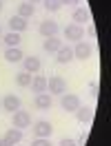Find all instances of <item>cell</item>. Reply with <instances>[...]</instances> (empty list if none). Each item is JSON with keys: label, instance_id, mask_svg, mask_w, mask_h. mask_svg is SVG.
<instances>
[{"label": "cell", "instance_id": "cell-1", "mask_svg": "<svg viewBox=\"0 0 111 146\" xmlns=\"http://www.w3.org/2000/svg\"><path fill=\"white\" fill-rule=\"evenodd\" d=\"M60 106L65 113H76L78 106H80V98L76 95V93H62V98H60Z\"/></svg>", "mask_w": 111, "mask_h": 146}, {"label": "cell", "instance_id": "cell-2", "mask_svg": "<svg viewBox=\"0 0 111 146\" xmlns=\"http://www.w3.org/2000/svg\"><path fill=\"white\" fill-rule=\"evenodd\" d=\"M47 91L53 93V95H62V93L67 91V80L60 78V75H51V78L47 80Z\"/></svg>", "mask_w": 111, "mask_h": 146}, {"label": "cell", "instance_id": "cell-3", "mask_svg": "<svg viewBox=\"0 0 111 146\" xmlns=\"http://www.w3.org/2000/svg\"><path fill=\"white\" fill-rule=\"evenodd\" d=\"M11 126L20 128V131L29 128V126H31V115H29L25 109H18L16 113H13V122H11Z\"/></svg>", "mask_w": 111, "mask_h": 146}, {"label": "cell", "instance_id": "cell-4", "mask_svg": "<svg viewBox=\"0 0 111 146\" xmlns=\"http://www.w3.org/2000/svg\"><path fill=\"white\" fill-rule=\"evenodd\" d=\"M93 55V46L91 44H87L84 40H80V42H76V46H74V58H78V60H89Z\"/></svg>", "mask_w": 111, "mask_h": 146}, {"label": "cell", "instance_id": "cell-5", "mask_svg": "<svg viewBox=\"0 0 111 146\" xmlns=\"http://www.w3.org/2000/svg\"><path fill=\"white\" fill-rule=\"evenodd\" d=\"M38 31H40V36H42V38H53V36H58L60 27H58L56 20H42L40 27H38Z\"/></svg>", "mask_w": 111, "mask_h": 146}, {"label": "cell", "instance_id": "cell-6", "mask_svg": "<svg viewBox=\"0 0 111 146\" xmlns=\"http://www.w3.org/2000/svg\"><path fill=\"white\" fill-rule=\"evenodd\" d=\"M65 38H67V40H74V42H80V40L84 38V29L80 27V25L71 22V25H67V27H65Z\"/></svg>", "mask_w": 111, "mask_h": 146}, {"label": "cell", "instance_id": "cell-7", "mask_svg": "<svg viewBox=\"0 0 111 146\" xmlns=\"http://www.w3.org/2000/svg\"><path fill=\"white\" fill-rule=\"evenodd\" d=\"M31 128H33V135L36 137H51V133H53V126L47 119H38Z\"/></svg>", "mask_w": 111, "mask_h": 146}, {"label": "cell", "instance_id": "cell-8", "mask_svg": "<svg viewBox=\"0 0 111 146\" xmlns=\"http://www.w3.org/2000/svg\"><path fill=\"white\" fill-rule=\"evenodd\" d=\"M20 98L18 95H13V93H7L5 98H2V109L7 111V113H16V111L20 109Z\"/></svg>", "mask_w": 111, "mask_h": 146}, {"label": "cell", "instance_id": "cell-9", "mask_svg": "<svg viewBox=\"0 0 111 146\" xmlns=\"http://www.w3.org/2000/svg\"><path fill=\"white\" fill-rule=\"evenodd\" d=\"M56 53H58V55H56V62H58V64H69L71 60H76V58H74V49H71V46L62 44Z\"/></svg>", "mask_w": 111, "mask_h": 146}, {"label": "cell", "instance_id": "cell-10", "mask_svg": "<svg viewBox=\"0 0 111 146\" xmlns=\"http://www.w3.org/2000/svg\"><path fill=\"white\" fill-rule=\"evenodd\" d=\"M76 119L80 122V124H91V119H93V109L91 106H78V111H76Z\"/></svg>", "mask_w": 111, "mask_h": 146}, {"label": "cell", "instance_id": "cell-11", "mask_svg": "<svg viewBox=\"0 0 111 146\" xmlns=\"http://www.w3.org/2000/svg\"><path fill=\"white\" fill-rule=\"evenodd\" d=\"M29 86H31V91L36 93H47V78L45 75H40V73H36V75H33V78H31V84H29Z\"/></svg>", "mask_w": 111, "mask_h": 146}, {"label": "cell", "instance_id": "cell-12", "mask_svg": "<svg viewBox=\"0 0 111 146\" xmlns=\"http://www.w3.org/2000/svg\"><path fill=\"white\" fill-rule=\"evenodd\" d=\"M22 64H25V71L27 73H38L40 71V58H36V55H25L22 58Z\"/></svg>", "mask_w": 111, "mask_h": 146}, {"label": "cell", "instance_id": "cell-13", "mask_svg": "<svg viewBox=\"0 0 111 146\" xmlns=\"http://www.w3.org/2000/svg\"><path fill=\"white\" fill-rule=\"evenodd\" d=\"M29 22L25 18H20V16H11L9 18V29L13 31V33H22V31H27Z\"/></svg>", "mask_w": 111, "mask_h": 146}, {"label": "cell", "instance_id": "cell-14", "mask_svg": "<svg viewBox=\"0 0 111 146\" xmlns=\"http://www.w3.org/2000/svg\"><path fill=\"white\" fill-rule=\"evenodd\" d=\"M22 58H25V53L20 51V46H7V51H5V60L11 64L16 62H22Z\"/></svg>", "mask_w": 111, "mask_h": 146}, {"label": "cell", "instance_id": "cell-15", "mask_svg": "<svg viewBox=\"0 0 111 146\" xmlns=\"http://www.w3.org/2000/svg\"><path fill=\"white\" fill-rule=\"evenodd\" d=\"M89 18L91 16H89V11L84 9V7H76L74 13H71V20H74L76 25H80V27H82L84 22H89Z\"/></svg>", "mask_w": 111, "mask_h": 146}, {"label": "cell", "instance_id": "cell-16", "mask_svg": "<svg viewBox=\"0 0 111 146\" xmlns=\"http://www.w3.org/2000/svg\"><path fill=\"white\" fill-rule=\"evenodd\" d=\"M60 46H62V40L56 38V36L53 38H45V42H42V49H45L47 53H56Z\"/></svg>", "mask_w": 111, "mask_h": 146}, {"label": "cell", "instance_id": "cell-17", "mask_svg": "<svg viewBox=\"0 0 111 146\" xmlns=\"http://www.w3.org/2000/svg\"><path fill=\"white\" fill-rule=\"evenodd\" d=\"M33 104H36V109H40V111L51 109V95H49V93H38Z\"/></svg>", "mask_w": 111, "mask_h": 146}, {"label": "cell", "instance_id": "cell-18", "mask_svg": "<svg viewBox=\"0 0 111 146\" xmlns=\"http://www.w3.org/2000/svg\"><path fill=\"white\" fill-rule=\"evenodd\" d=\"M33 13H36V5H31V2H20V7H18V16L20 18L29 20Z\"/></svg>", "mask_w": 111, "mask_h": 146}, {"label": "cell", "instance_id": "cell-19", "mask_svg": "<svg viewBox=\"0 0 111 146\" xmlns=\"http://www.w3.org/2000/svg\"><path fill=\"white\" fill-rule=\"evenodd\" d=\"M5 137H9L13 144H20V142H22V131H20V128H16V126H11L9 131L5 133Z\"/></svg>", "mask_w": 111, "mask_h": 146}, {"label": "cell", "instance_id": "cell-20", "mask_svg": "<svg viewBox=\"0 0 111 146\" xmlns=\"http://www.w3.org/2000/svg\"><path fill=\"white\" fill-rule=\"evenodd\" d=\"M42 5H45V9L49 13H58V11L62 9V2L60 0H42Z\"/></svg>", "mask_w": 111, "mask_h": 146}, {"label": "cell", "instance_id": "cell-21", "mask_svg": "<svg viewBox=\"0 0 111 146\" xmlns=\"http://www.w3.org/2000/svg\"><path fill=\"white\" fill-rule=\"evenodd\" d=\"M31 78H33L31 73L22 71V73H18V75H16V84H18V86H29V84H31Z\"/></svg>", "mask_w": 111, "mask_h": 146}, {"label": "cell", "instance_id": "cell-22", "mask_svg": "<svg viewBox=\"0 0 111 146\" xmlns=\"http://www.w3.org/2000/svg\"><path fill=\"white\" fill-rule=\"evenodd\" d=\"M20 40H22V38H20V33H13V31H9V33L5 36V44H7V46H18V44H20Z\"/></svg>", "mask_w": 111, "mask_h": 146}, {"label": "cell", "instance_id": "cell-23", "mask_svg": "<svg viewBox=\"0 0 111 146\" xmlns=\"http://www.w3.org/2000/svg\"><path fill=\"white\" fill-rule=\"evenodd\" d=\"M98 89H100V84L96 82V80H91V82H89V93H91V98H93V100L98 98Z\"/></svg>", "mask_w": 111, "mask_h": 146}, {"label": "cell", "instance_id": "cell-24", "mask_svg": "<svg viewBox=\"0 0 111 146\" xmlns=\"http://www.w3.org/2000/svg\"><path fill=\"white\" fill-rule=\"evenodd\" d=\"M31 146H51V142H49V137H36Z\"/></svg>", "mask_w": 111, "mask_h": 146}, {"label": "cell", "instance_id": "cell-25", "mask_svg": "<svg viewBox=\"0 0 111 146\" xmlns=\"http://www.w3.org/2000/svg\"><path fill=\"white\" fill-rule=\"evenodd\" d=\"M58 146H78V142L71 139V137H65V139H60V142H58Z\"/></svg>", "mask_w": 111, "mask_h": 146}, {"label": "cell", "instance_id": "cell-26", "mask_svg": "<svg viewBox=\"0 0 111 146\" xmlns=\"http://www.w3.org/2000/svg\"><path fill=\"white\" fill-rule=\"evenodd\" d=\"M0 146H16V144L11 142L9 137H5V135H2V137H0Z\"/></svg>", "mask_w": 111, "mask_h": 146}, {"label": "cell", "instance_id": "cell-27", "mask_svg": "<svg viewBox=\"0 0 111 146\" xmlns=\"http://www.w3.org/2000/svg\"><path fill=\"white\" fill-rule=\"evenodd\" d=\"M87 36H89V38H96V27H93V25L87 27Z\"/></svg>", "mask_w": 111, "mask_h": 146}, {"label": "cell", "instance_id": "cell-28", "mask_svg": "<svg viewBox=\"0 0 111 146\" xmlns=\"http://www.w3.org/2000/svg\"><path fill=\"white\" fill-rule=\"evenodd\" d=\"M60 2H62V5H69V7H76V5H78V0H60Z\"/></svg>", "mask_w": 111, "mask_h": 146}, {"label": "cell", "instance_id": "cell-29", "mask_svg": "<svg viewBox=\"0 0 111 146\" xmlns=\"http://www.w3.org/2000/svg\"><path fill=\"white\" fill-rule=\"evenodd\" d=\"M76 142H78V146H82V144H84V142H87V135H84V133H82V135L78 137V139H76Z\"/></svg>", "mask_w": 111, "mask_h": 146}, {"label": "cell", "instance_id": "cell-30", "mask_svg": "<svg viewBox=\"0 0 111 146\" xmlns=\"http://www.w3.org/2000/svg\"><path fill=\"white\" fill-rule=\"evenodd\" d=\"M27 2H31V5H33V2H42V0H27Z\"/></svg>", "mask_w": 111, "mask_h": 146}, {"label": "cell", "instance_id": "cell-31", "mask_svg": "<svg viewBox=\"0 0 111 146\" xmlns=\"http://www.w3.org/2000/svg\"><path fill=\"white\" fill-rule=\"evenodd\" d=\"M0 11H2V0H0Z\"/></svg>", "mask_w": 111, "mask_h": 146}, {"label": "cell", "instance_id": "cell-32", "mask_svg": "<svg viewBox=\"0 0 111 146\" xmlns=\"http://www.w3.org/2000/svg\"><path fill=\"white\" fill-rule=\"evenodd\" d=\"M0 31H2V29H0Z\"/></svg>", "mask_w": 111, "mask_h": 146}]
</instances>
